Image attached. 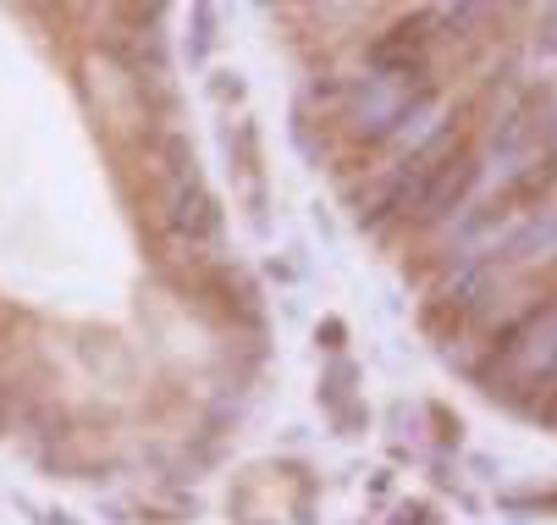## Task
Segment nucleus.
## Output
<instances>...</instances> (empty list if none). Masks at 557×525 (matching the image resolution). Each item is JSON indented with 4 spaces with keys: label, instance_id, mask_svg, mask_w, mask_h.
<instances>
[{
    "label": "nucleus",
    "instance_id": "obj_3",
    "mask_svg": "<svg viewBox=\"0 0 557 525\" xmlns=\"http://www.w3.org/2000/svg\"><path fill=\"white\" fill-rule=\"evenodd\" d=\"M541 50H557V7L541 17Z\"/></svg>",
    "mask_w": 557,
    "mask_h": 525
},
{
    "label": "nucleus",
    "instance_id": "obj_4",
    "mask_svg": "<svg viewBox=\"0 0 557 525\" xmlns=\"http://www.w3.org/2000/svg\"><path fill=\"white\" fill-rule=\"evenodd\" d=\"M546 393H557V359H552V370H546V382H541Z\"/></svg>",
    "mask_w": 557,
    "mask_h": 525
},
{
    "label": "nucleus",
    "instance_id": "obj_1",
    "mask_svg": "<svg viewBox=\"0 0 557 525\" xmlns=\"http://www.w3.org/2000/svg\"><path fill=\"white\" fill-rule=\"evenodd\" d=\"M474 183H481V161L458 149V156H453V161L420 188V199H414V210H409L404 221H414V228H436V221H447V216L474 194Z\"/></svg>",
    "mask_w": 557,
    "mask_h": 525
},
{
    "label": "nucleus",
    "instance_id": "obj_2",
    "mask_svg": "<svg viewBox=\"0 0 557 525\" xmlns=\"http://www.w3.org/2000/svg\"><path fill=\"white\" fill-rule=\"evenodd\" d=\"M552 249H557V210H535L513 239L497 244V260H535V255H552Z\"/></svg>",
    "mask_w": 557,
    "mask_h": 525
}]
</instances>
